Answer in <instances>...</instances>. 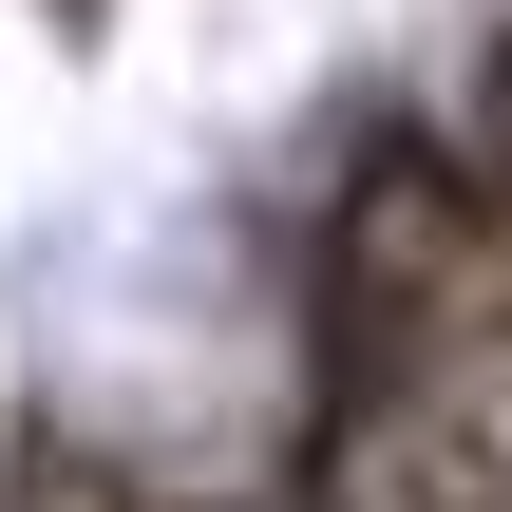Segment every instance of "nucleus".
I'll list each match as a JSON object with an SVG mask.
<instances>
[{
    "label": "nucleus",
    "instance_id": "f257e3e1",
    "mask_svg": "<svg viewBox=\"0 0 512 512\" xmlns=\"http://www.w3.org/2000/svg\"><path fill=\"white\" fill-rule=\"evenodd\" d=\"M399 512H512V342L456 380V418L418 437V475H399Z\"/></svg>",
    "mask_w": 512,
    "mask_h": 512
}]
</instances>
